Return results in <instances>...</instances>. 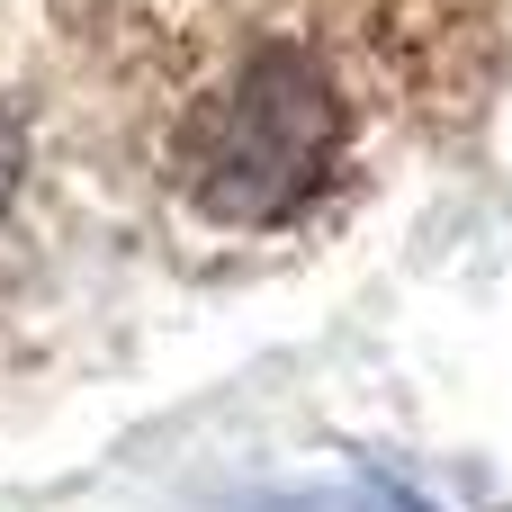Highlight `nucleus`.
<instances>
[{"label": "nucleus", "instance_id": "obj_1", "mask_svg": "<svg viewBox=\"0 0 512 512\" xmlns=\"http://www.w3.org/2000/svg\"><path fill=\"white\" fill-rule=\"evenodd\" d=\"M333 153H342V99L288 45L234 63L180 126V180L216 225L297 216L333 180Z\"/></svg>", "mask_w": 512, "mask_h": 512}, {"label": "nucleus", "instance_id": "obj_2", "mask_svg": "<svg viewBox=\"0 0 512 512\" xmlns=\"http://www.w3.org/2000/svg\"><path fill=\"white\" fill-rule=\"evenodd\" d=\"M216 512H432L396 477H297V486H243Z\"/></svg>", "mask_w": 512, "mask_h": 512}, {"label": "nucleus", "instance_id": "obj_3", "mask_svg": "<svg viewBox=\"0 0 512 512\" xmlns=\"http://www.w3.org/2000/svg\"><path fill=\"white\" fill-rule=\"evenodd\" d=\"M18 180H27V126H18V108H0V216L18 198Z\"/></svg>", "mask_w": 512, "mask_h": 512}]
</instances>
